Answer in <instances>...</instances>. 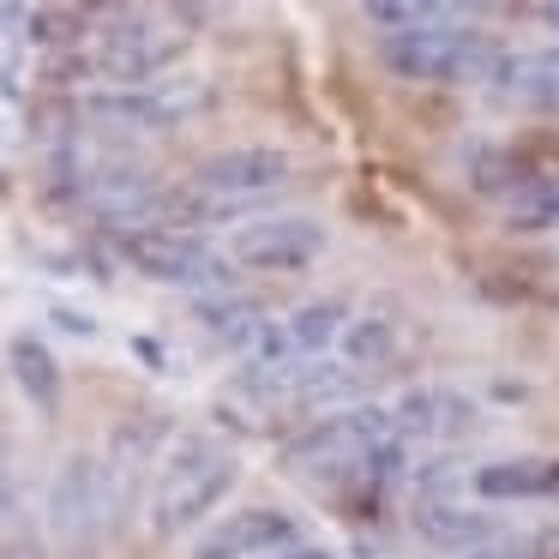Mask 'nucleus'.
<instances>
[{
	"label": "nucleus",
	"instance_id": "obj_1",
	"mask_svg": "<svg viewBox=\"0 0 559 559\" xmlns=\"http://www.w3.org/2000/svg\"><path fill=\"white\" fill-rule=\"evenodd\" d=\"M283 469L307 487H379L403 469V439L391 427V409L355 403V409H331L313 427L283 445Z\"/></svg>",
	"mask_w": 559,
	"mask_h": 559
},
{
	"label": "nucleus",
	"instance_id": "obj_2",
	"mask_svg": "<svg viewBox=\"0 0 559 559\" xmlns=\"http://www.w3.org/2000/svg\"><path fill=\"white\" fill-rule=\"evenodd\" d=\"M295 163L277 145H229L211 151L193 175L169 193V211L193 229V223H247L271 205L277 193H289Z\"/></svg>",
	"mask_w": 559,
	"mask_h": 559
},
{
	"label": "nucleus",
	"instance_id": "obj_3",
	"mask_svg": "<svg viewBox=\"0 0 559 559\" xmlns=\"http://www.w3.org/2000/svg\"><path fill=\"white\" fill-rule=\"evenodd\" d=\"M235 475H241V463H235V451L223 445V439H211V433L175 439L163 469H157V487H151V530L157 535L199 530V523L223 506Z\"/></svg>",
	"mask_w": 559,
	"mask_h": 559
},
{
	"label": "nucleus",
	"instance_id": "obj_4",
	"mask_svg": "<svg viewBox=\"0 0 559 559\" xmlns=\"http://www.w3.org/2000/svg\"><path fill=\"white\" fill-rule=\"evenodd\" d=\"M499 43L475 25H409V31H385L379 61L409 85H487L499 67Z\"/></svg>",
	"mask_w": 559,
	"mask_h": 559
},
{
	"label": "nucleus",
	"instance_id": "obj_5",
	"mask_svg": "<svg viewBox=\"0 0 559 559\" xmlns=\"http://www.w3.org/2000/svg\"><path fill=\"white\" fill-rule=\"evenodd\" d=\"M181 25L169 19H151V13H127L109 19L103 31H91L85 43H73V67L91 73L97 85H151L163 79L175 61H181Z\"/></svg>",
	"mask_w": 559,
	"mask_h": 559
},
{
	"label": "nucleus",
	"instance_id": "obj_6",
	"mask_svg": "<svg viewBox=\"0 0 559 559\" xmlns=\"http://www.w3.org/2000/svg\"><path fill=\"white\" fill-rule=\"evenodd\" d=\"M121 259L151 283L193 295H217L235 283V265L223 259V247H211L205 235H193L187 223H139V229H115Z\"/></svg>",
	"mask_w": 559,
	"mask_h": 559
},
{
	"label": "nucleus",
	"instance_id": "obj_7",
	"mask_svg": "<svg viewBox=\"0 0 559 559\" xmlns=\"http://www.w3.org/2000/svg\"><path fill=\"white\" fill-rule=\"evenodd\" d=\"M463 175H469L475 199H487L511 229H559V175L535 169L523 151L481 139L463 151Z\"/></svg>",
	"mask_w": 559,
	"mask_h": 559
},
{
	"label": "nucleus",
	"instance_id": "obj_8",
	"mask_svg": "<svg viewBox=\"0 0 559 559\" xmlns=\"http://www.w3.org/2000/svg\"><path fill=\"white\" fill-rule=\"evenodd\" d=\"M211 109V85L205 79H151V85H115L85 97V121L109 139L127 133H169V127H187L193 115Z\"/></svg>",
	"mask_w": 559,
	"mask_h": 559
},
{
	"label": "nucleus",
	"instance_id": "obj_9",
	"mask_svg": "<svg viewBox=\"0 0 559 559\" xmlns=\"http://www.w3.org/2000/svg\"><path fill=\"white\" fill-rule=\"evenodd\" d=\"M325 223L319 217H301V211H271V217H247L235 223L229 247H223V259H229L235 271H265V277H283V271H307L319 253H325Z\"/></svg>",
	"mask_w": 559,
	"mask_h": 559
},
{
	"label": "nucleus",
	"instance_id": "obj_10",
	"mask_svg": "<svg viewBox=\"0 0 559 559\" xmlns=\"http://www.w3.org/2000/svg\"><path fill=\"white\" fill-rule=\"evenodd\" d=\"M115 518V469L91 451L67 457L49 487V530L61 542H97Z\"/></svg>",
	"mask_w": 559,
	"mask_h": 559
},
{
	"label": "nucleus",
	"instance_id": "obj_11",
	"mask_svg": "<svg viewBox=\"0 0 559 559\" xmlns=\"http://www.w3.org/2000/svg\"><path fill=\"white\" fill-rule=\"evenodd\" d=\"M481 409H475L463 391L451 385H415L391 403V427H397L403 445H439V439H463L475 433Z\"/></svg>",
	"mask_w": 559,
	"mask_h": 559
},
{
	"label": "nucleus",
	"instance_id": "obj_12",
	"mask_svg": "<svg viewBox=\"0 0 559 559\" xmlns=\"http://www.w3.org/2000/svg\"><path fill=\"white\" fill-rule=\"evenodd\" d=\"M301 523L277 506H247V511H229V518L205 523V535L193 542V559H259L271 547L295 542Z\"/></svg>",
	"mask_w": 559,
	"mask_h": 559
},
{
	"label": "nucleus",
	"instance_id": "obj_13",
	"mask_svg": "<svg viewBox=\"0 0 559 559\" xmlns=\"http://www.w3.org/2000/svg\"><path fill=\"white\" fill-rule=\"evenodd\" d=\"M415 530H421L433 547H445V554H487L493 542H506V530H499L487 511L457 506L451 493H421L415 499Z\"/></svg>",
	"mask_w": 559,
	"mask_h": 559
},
{
	"label": "nucleus",
	"instance_id": "obj_14",
	"mask_svg": "<svg viewBox=\"0 0 559 559\" xmlns=\"http://www.w3.org/2000/svg\"><path fill=\"white\" fill-rule=\"evenodd\" d=\"M469 493L487 506H511V499H559V457H499L469 475Z\"/></svg>",
	"mask_w": 559,
	"mask_h": 559
},
{
	"label": "nucleus",
	"instance_id": "obj_15",
	"mask_svg": "<svg viewBox=\"0 0 559 559\" xmlns=\"http://www.w3.org/2000/svg\"><path fill=\"white\" fill-rule=\"evenodd\" d=\"M487 91H499V97H511V103H530V109H554L559 115V43L530 49V55H499Z\"/></svg>",
	"mask_w": 559,
	"mask_h": 559
},
{
	"label": "nucleus",
	"instance_id": "obj_16",
	"mask_svg": "<svg viewBox=\"0 0 559 559\" xmlns=\"http://www.w3.org/2000/svg\"><path fill=\"white\" fill-rule=\"evenodd\" d=\"M7 367H13L19 397H25L37 415L61 409V361H55V349L37 337V331H19V337L7 343Z\"/></svg>",
	"mask_w": 559,
	"mask_h": 559
},
{
	"label": "nucleus",
	"instance_id": "obj_17",
	"mask_svg": "<svg viewBox=\"0 0 559 559\" xmlns=\"http://www.w3.org/2000/svg\"><path fill=\"white\" fill-rule=\"evenodd\" d=\"M337 355H343V367H349L355 379L397 367V355H403L397 319H385V313H361V319H355V313H349V325L337 331Z\"/></svg>",
	"mask_w": 559,
	"mask_h": 559
},
{
	"label": "nucleus",
	"instance_id": "obj_18",
	"mask_svg": "<svg viewBox=\"0 0 559 559\" xmlns=\"http://www.w3.org/2000/svg\"><path fill=\"white\" fill-rule=\"evenodd\" d=\"M343 325H349V307H343L337 295H325V301L295 307V313L277 325V337H283V349H289L295 361H319L325 349H337V331Z\"/></svg>",
	"mask_w": 559,
	"mask_h": 559
},
{
	"label": "nucleus",
	"instance_id": "obj_19",
	"mask_svg": "<svg viewBox=\"0 0 559 559\" xmlns=\"http://www.w3.org/2000/svg\"><path fill=\"white\" fill-rule=\"evenodd\" d=\"M199 325L211 331V343H223V349L247 355L259 337H265V325H271V319L259 313V307L247 301V295L217 289V295H199Z\"/></svg>",
	"mask_w": 559,
	"mask_h": 559
},
{
	"label": "nucleus",
	"instance_id": "obj_20",
	"mask_svg": "<svg viewBox=\"0 0 559 559\" xmlns=\"http://www.w3.org/2000/svg\"><path fill=\"white\" fill-rule=\"evenodd\" d=\"M379 31H409V25H457L463 13H481L487 0H361Z\"/></svg>",
	"mask_w": 559,
	"mask_h": 559
},
{
	"label": "nucleus",
	"instance_id": "obj_21",
	"mask_svg": "<svg viewBox=\"0 0 559 559\" xmlns=\"http://www.w3.org/2000/svg\"><path fill=\"white\" fill-rule=\"evenodd\" d=\"M259 559H337V554H331V547H319V542H301V535H295V542L271 547V554H259Z\"/></svg>",
	"mask_w": 559,
	"mask_h": 559
},
{
	"label": "nucleus",
	"instance_id": "obj_22",
	"mask_svg": "<svg viewBox=\"0 0 559 559\" xmlns=\"http://www.w3.org/2000/svg\"><path fill=\"white\" fill-rule=\"evenodd\" d=\"M523 559H559V530H535V535H523Z\"/></svg>",
	"mask_w": 559,
	"mask_h": 559
}]
</instances>
